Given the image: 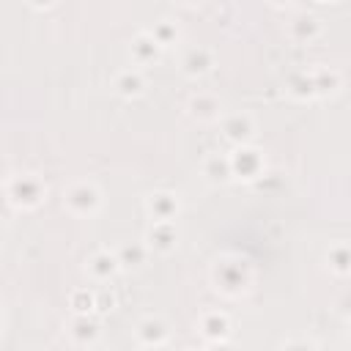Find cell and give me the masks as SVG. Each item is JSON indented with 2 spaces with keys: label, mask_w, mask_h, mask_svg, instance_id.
<instances>
[{
  "label": "cell",
  "mask_w": 351,
  "mask_h": 351,
  "mask_svg": "<svg viewBox=\"0 0 351 351\" xmlns=\"http://www.w3.org/2000/svg\"><path fill=\"white\" fill-rule=\"evenodd\" d=\"M208 277H211L214 291L222 293V296H228V299H239V296L250 293L252 285H255V269H252V263H250L244 255H239V252H225V255H219V258L211 263Z\"/></svg>",
  "instance_id": "6da1fadb"
},
{
  "label": "cell",
  "mask_w": 351,
  "mask_h": 351,
  "mask_svg": "<svg viewBox=\"0 0 351 351\" xmlns=\"http://www.w3.org/2000/svg\"><path fill=\"white\" fill-rule=\"evenodd\" d=\"M3 189H5L8 206L16 211H36L38 206H44L49 192L38 173H16L3 184Z\"/></svg>",
  "instance_id": "7a4b0ae2"
},
{
  "label": "cell",
  "mask_w": 351,
  "mask_h": 351,
  "mask_svg": "<svg viewBox=\"0 0 351 351\" xmlns=\"http://www.w3.org/2000/svg\"><path fill=\"white\" fill-rule=\"evenodd\" d=\"M104 206V195L99 189L96 181L90 178H80V181H71L66 189H63V208L71 214V217H80V219H90L101 211Z\"/></svg>",
  "instance_id": "3957f363"
},
{
  "label": "cell",
  "mask_w": 351,
  "mask_h": 351,
  "mask_svg": "<svg viewBox=\"0 0 351 351\" xmlns=\"http://www.w3.org/2000/svg\"><path fill=\"white\" fill-rule=\"evenodd\" d=\"M230 170H233V181H241V184H255L263 173H266V154L247 143V145H236L230 154Z\"/></svg>",
  "instance_id": "277c9868"
},
{
  "label": "cell",
  "mask_w": 351,
  "mask_h": 351,
  "mask_svg": "<svg viewBox=\"0 0 351 351\" xmlns=\"http://www.w3.org/2000/svg\"><path fill=\"white\" fill-rule=\"evenodd\" d=\"M222 137L236 148V145H247L255 140L258 134V123L250 112H222V118L217 121Z\"/></svg>",
  "instance_id": "5b68a950"
},
{
  "label": "cell",
  "mask_w": 351,
  "mask_h": 351,
  "mask_svg": "<svg viewBox=\"0 0 351 351\" xmlns=\"http://www.w3.org/2000/svg\"><path fill=\"white\" fill-rule=\"evenodd\" d=\"M214 66H217V55L211 47H203V44L186 47L178 58V69L186 80H203L214 71Z\"/></svg>",
  "instance_id": "8992f818"
},
{
  "label": "cell",
  "mask_w": 351,
  "mask_h": 351,
  "mask_svg": "<svg viewBox=\"0 0 351 351\" xmlns=\"http://www.w3.org/2000/svg\"><path fill=\"white\" fill-rule=\"evenodd\" d=\"M170 337H173V329L162 315H145L134 326V343L140 348H162L170 343Z\"/></svg>",
  "instance_id": "52a82bcc"
},
{
  "label": "cell",
  "mask_w": 351,
  "mask_h": 351,
  "mask_svg": "<svg viewBox=\"0 0 351 351\" xmlns=\"http://www.w3.org/2000/svg\"><path fill=\"white\" fill-rule=\"evenodd\" d=\"M143 206H145V214H148L151 222H176V217H178V211H181L178 195L170 192V189L148 192L145 200H143Z\"/></svg>",
  "instance_id": "ba28073f"
},
{
  "label": "cell",
  "mask_w": 351,
  "mask_h": 351,
  "mask_svg": "<svg viewBox=\"0 0 351 351\" xmlns=\"http://www.w3.org/2000/svg\"><path fill=\"white\" fill-rule=\"evenodd\" d=\"M197 332H200V337H203L206 343L222 346V343H228L230 335H233V321H230V315L222 313V310H206V313L197 318Z\"/></svg>",
  "instance_id": "9c48e42d"
},
{
  "label": "cell",
  "mask_w": 351,
  "mask_h": 351,
  "mask_svg": "<svg viewBox=\"0 0 351 351\" xmlns=\"http://www.w3.org/2000/svg\"><path fill=\"white\" fill-rule=\"evenodd\" d=\"M66 329H69V340L80 348H90L101 337V321L93 313H74Z\"/></svg>",
  "instance_id": "30bf717a"
},
{
  "label": "cell",
  "mask_w": 351,
  "mask_h": 351,
  "mask_svg": "<svg viewBox=\"0 0 351 351\" xmlns=\"http://www.w3.org/2000/svg\"><path fill=\"white\" fill-rule=\"evenodd\" d=\"M225 107L219 101V96L208 93V90H197L186 99V115L197 123H217L222 118Z\"/></svg>",
  "instance_id": "8fae6325"
},
{
  "label": "cell",
  "mask_w": 351,
  "mask_h": 351,
  "mask_svg": "<svg viewBox=\"0 0 351 351\" xmlns=\"http://www.w3.org/2000/svg\"><path fill=\"white\" fill-rule=\"evenodd\" d=\"M143 241L151 250V255H170L178 247V228L176 222H151Z\"/></svg>",
  "instance_id": "7c38bea8"
},
{
  "label": "cell",
  "mask_w": 351,
  "mask_h": 351,
  "mask_svg": "<svg viewBox=\"0 0 351 351\" xmlns=\"http://www.w3.org/2000/svg\"><path fill=\"white\" fill-rule=\"evenodd\" d=\"M307 82H310V96L313 99H332L343 88V74L337 69L318 66V69L307 71Z\"/></svg>",
  "instance_id": "4fadbf2b"
},
{
  "label": "cell",
  "mask_w": 351,
  "mask_h": 351,
  "mask_svg": "<svg viewBox=\"0 0 351 351\" xmlns=\"http://www.w3.org/2000/svg\"><path fill=\"white\" fill-rule=\"evenodd\" d=\"M85 274H88L93 282H99V285H104V282H110L115 274H121V263H118L115 250H96L93 255H88V261H85Z\"/></svg>",
  "instance_id": "5bb4252c"
},
{
  "label": "cell",
  "mask_w": 351,
  "mask_h": 351,
  "mask_svg": "<svg viewBox=\"0 0 351 351\" xmlns=\"http://www.w3.org/2000/svg\"><path fill=\"white\" fill-rule=\"evenodd\" d=\"M162 47L156 44V38L148 33V30H140L132 41H129V58H132V66L143 69V66H154L159 58H162Z\"/></svg>",
  "instance_id": "9a60e30c"
},
{
  "label": "cell",
  "mask_w": 351,
  "mask_h": 351,
  "mask_svg": "<svg viewBox=\"0 0 351 351\" xmlns=\"http://www.w3.org/2000/svg\"><path fill=\"white\" fill-rule=\"evenodd\" d=\"M112 88H115V93H118L121 99H129V101H132V99L145 96V90H148V80H145L143 69L129 66V69H123V71L115 74Z\"/></svg>",
  "instance_id": "2e32d148"
},
{
  "label": "cell",
  "mask_w": 351,
  "mask_h": 351,
  "mask_svg": "<svg viewBox=\"0 0 351 351\" xmlns=\"http://www.w3.org/2000/svg\"><path fill=\"white\" fill-rule=\"evenodd\" d=\"M288 36L296 44H313L324 36V22L315 14H296L288 22Z\"/></svg>",
  "instance_id": "e0dca14e"
},
{
  "label": "cell",
  "mask_w": 351,
  "mask_h": 351,
  "mask_svg": "<svg viewBox=\"0 0 351 351\" xmlns=\"http://www.w3.org/2000/svg\"><path fill=\"white\" fill-rule=\"evenodd\" d=\"M200 176L211 186H228L233 184V170H230V156L228 154H208L200 165Z\"/></svg>",
  "instance_id": "ac0fdd59"
},
{
  "label": "cell",
  "mask_w": 351,
  "mask_h": 351,
  "mask_svg": "<svg viewBox=\"0 0 351 351\" xmlns=\"http://www.w3.org/2000/svg\"><path fill=\"white\" fill-rule=\"evenodd\" d=\"M115 255H118L121 271H140L148 263L151 250L145 247V241H129V244H121L115 250Z\"/></svg>",
  "instance_id": "d6986e66"
},
{
  "label": "cell",
  "mask_w": 351,
  "mask_h": 351,
  "mask_svg": "<svg viewBox=\"0 0 351 351\" xmlns=\"http://www.w3.org/2000/svg\"><path fill=\"white\" fill-rule=\"evenodd\" d=\"M326 266H329V271H332L335 277H346V274L351 271V250H348L346 241H337V244L329 247V252H326Z\"/></svg>",
  "instance_id": "ffe728a7"
},
{
  "label": "cell",
  "mask_w": 351,
  "mask_h": 351,
  "mask_svg": "<svg viewBox=\"0 0 351 351\" xmlns=\"http://www.w3.org/2000/svg\"><path fill=\"white\" fill-rule=\"evenodd\" d=\"M148 33L156 38V44H159L162 49H170V47H176V44L181 41V27H178L173 19H159V22H154V27H151Z\"/></svg>",
  "instance_id": "44dd1931"
},
{
  "label": "cell",
  "mask_w": 351,
  "mask_h": 351,
  "mask_svg": "<svg viewBox=\"0 0 351 351\" xmlns=\"http://www.w3.org/2000/svg\"><path fill=\"white\" fill-rule=\"evenodd\" d=\"M69 307L71 313H96V293L88 288H77L69 296Z\"/></svg>",
  "instance_id": "7402d4cb"
},
{
  "label": "cell",
  "mask_w": 351,
  "mask_h": 351,
  "mask_svg": "<svg viewBox=\"0 0 351 351\" xmlns=\"http://www.w3.org/2000/svg\"><path fill=\"white\" fill-rule=\"evenodd\" d=\"M115 307V299H112V293H107V291H99L96 293V313H104V310H112Z\"/></svg>",
  "instance_id": "603a6c76"
},
{
  "label": "cell",
  "mask_w": 351,
  "mask_h": 351,
  "mask_svg": "<svg viewBox=\"0 0 351 351\" xmlns=\"http://www.w3.org/2000/svg\"><path fill=\"white\" fill-rule=\"evenodd\" d=\"M33 11H49V8H55L58 5V0H25Z\"/></svg>",
  "instance_id": "cb8c5ba5"
},
{
  "label": "cell",
  "mask_w": 351,
  "mask_h": 351,
  "mask_svg": "<svg viewBox=\"0 0 351 351\" xmlns=\"http://www.w3.org/2000/svg\"><path fill=\"white\" fill-rule=\"evenodd\" d=\"M5 206H8V197H5V189L0 186V219H3V211H5Z\"/></svg>",
  "instance_id": "d4e9b609"
},
{
  "label": "cell",
  "mask_w": 351,
  "mask_h": 351,
  "mask_svg": "<svg viewBox=\"0 0 351 351\" xmlns=\"http://www.w3.org/2000/svg\"><path fill=\"white\" fill-rule=\"evenodd\" d=\"M269 5H274V8H285V5H291L293 0H266Z\"/></svg>",
  "instance_id": "484cf974"
},
{
  "label": "cell",
  "mask_w": 351,
  "mask_h": 351,
  "mask_svg": "<svg viewBox=\"0 0 351 351\" xmlns=\"http://www.w3.org/2000/svg\"><path fill=\"white\" fill-rule=\"evenodd\" d=\"M184 5H200V3H206V0H181Z\"/></svg>",
  "instance_id": "4316f807"
},
{
  "label": "cell",
  "mask_w": 351,
  "mask_h": 351,
  "mask_svg": "<svg viewBox=\"0 0 351 351\" xmlns=\"http://www.w3.org/2000/svg\"><path fill=\"white\" fill-rule=\"evenodd\" d=\"M315 3H335V0H315Z\"/></svg>",
  "instance_id": "83f0119b"
},
{
  "label": "cell",
  "mask_w": 351,
  "mask_h": 351,
  "mask_svg": "<svg viewBox=\"0 0 351 351\" xmlns=\"http://www.w3.org/2000/svg\"><path fill=\"white\" fill-rule=\"evenodd\" d=\"M0 329H3V310H0Z\"/></svg>",
  "instance_id": "f1b7e54d"
}]
</instances>
